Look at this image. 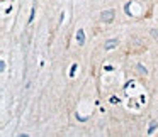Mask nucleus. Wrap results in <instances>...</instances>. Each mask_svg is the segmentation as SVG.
Wrapping results in <instances>:
<instances>
[{"label": "nucleus", "mask_w": 158, "mask_h": 137, "mask_svg": "<svg viewBox=\"0 0 158 137\" xmlns=\"http://www.w3.org/2000/svg\"><path fill=\"white\" fill-rule=\"evenodd\" d=\"M75 69H76V64H73V68H71V71H70V76H73V73H75Z\"/></svg>", "instance_id": "nucleus-9"}, {"label": "nucleus", "mask_w": 158, "mask_h": 137, "mask_svg": "<svg viewBox=\"0 0 158 137\" xmlns=\"http://www.w3.org/2000/svg\"><path fill=\"white\" fill-rule=\"evenodd\" d=\"M157 127H158V123L155 122V120H151V122H150V127H148V134H150V136H151V134H155Z\"/></svg>", "instance_id": "nucleus-5"}, {"label": "nucleus", "mask_w": 158, "mask_h": 137, "mask_svg": "<svg viewBox=\"0 0 158 137\" xmlns=\"http://www.w3.org/2000/svg\"><path fill=\"white\" fill-rule=\"evenodd\" d=\"M114 17H116V12H114L112 9H107V10H102V14H100V21L105 22V24H109V22L114 21Z\"/></svg>", "instance_id": "nucleus-1"}, {"label": "nucleus", "mask_w": 158, "mask_h": 137, "mask_svg": "<svg viewBox=\"0 0 158 137\" xmlns=\"http://www.w3.org/2000/svg\"><path fill=\"white\" fill-rule=\"evenodd\" d=\"M117 44H119L117 39H107V41L104 42V49L105 51H112L114 48H117Z\"/></svg>", "instance_id": "nucleus-2"}, {"label": "nucleus", "mask_w": 158, "mask_h": 137, "mask_svg": "<svg viewBox=\"0 0 158 137\" xmlns=\"http://www.w3.org/2000/svg\"><path fill=\"white\" fill-rule=\"evenodd\" d=\"M75 39H76V44H78V46H83V44H85V32H83V29H78V31H76Z\"/></svg>", "instance_id": "nucleus-3"}, {"label": "nucleus", "mask_w": 158, "mask_h": 137, "mask_svg": "<svg viewBox=\"0 0 158 137\" xmlns=\"http://www.w3.org/2000/svg\"><path fill=\"white\" fill-rule=\"evenodd\" d=\"M151 36H153V37H158V31H155V29H151Z\"/></svg>", "instance_id": "nucleus-8"}, {"label": "nucleus", "mask_w": 158, "mask_h": 137, "mask_svg": "<svg viewBox=\"0 0 158 137\" xmlns=\"http://www.w3.org/2000/svg\"><path fill=\"white\" fill-rule=\"evenodd\" d=\"M136 71L139 73V75H143V76H146V75H148V69L144 68V66L141 64V63H136Z\"/></svg>", "instance_id": "nucleus-4"}, {"label": "nucleus", "mask_w": 158, "mask_h": 137, "mask_svg": "<svg viewBox=\"0 0 158 137\" xmlns=\"http://www.w3.org/2000/svg\"><path fill=\"white\" fill-rule=\"evenodd\" d=\"M0 69L5 71V61H0Z\"/></svg>", "instance_id": "nucleus-7"}, {"label": "nucleus", "mask_w": 158, "mask_h": 137, "mask_svg": "<svg viewBox=\"0 0 158 137\" xmlns=\"http://www.w3.org/2000/svg\"><path fill=\"white\" fill-rule=\"evenodd\" d=\"M121 100H119V96H110V103H119Z\"/></svg>", "instance_id": "nucleus-6"}]
</instances>
